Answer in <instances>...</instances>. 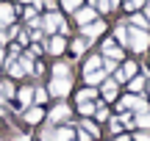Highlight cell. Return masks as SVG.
Listing matches in <instances>:
<instances>
[{
	"instance_id": "5bb4252c",
	"label": "cell",
	"mask_w": 150,
	"mask_h": 141,
	"mask_svg": "<svg viewBox=\"0 0 150 141\" xmlns=\"http://www.w3.org/2000/svg\"><path fill=\"white\" fill-rule=\"evenodd\" d=\"M42 119H45V111H42V105H33V108H25V122H28V125H39Z\"/></svg>"
},
{
	"instance_id": "d6986e66",
	"label": "cell",
	"mask_w": 150,
	"mask_h": 141,
	"mask_svg": "<svg viewBox=\"0 0 150 141\" xmlns=\"http://www.w3.org/2000/svg\"><path fill=\"white\" fill-rule=\"evenodd\" d=\"M56 141H75V127H59L56 130Z\"/></svg>"
},
{
	"instance_id": "4dcf8cb0",
	"label": "cell",
	"mask_w": 150,
	"mask_h": 141,
	"mask_svg": "<svg viewBox=\"0 0 150 141\" xmlns=\"http://www.w3.org/2000/svg\"><path fill=\"white\" fill-rule=\"evenodd\" d=\"M108 127H111V133H117V136H120V130H122V122H120V116H114V119H111V125H108Z\"/></svg>"
},
{
	"instance_id": "6da1fadb",
	"label": "cell",
	"mask_w": 150,
	"mask_h": 141,
	"mask_svg": "<svg viewBox=\"0 0 150 141\" xmlns=\"http://www.w3.org/2000/svg\"><path fill=\"white\" fill-rule=\"evenodd\" d=\"M128 50L134 55H145L147 50H150V33L128 25Z\"/></svg>"
},
{
	"instance_id": "3957f363",
	"label": "cell",
	"mask_w": 150,
	"mask_h": 141,
	"mask_svg": "<svg viewBox=\"0 0 150 141\" xmlns=\"http://www.w3.org/2000/svg\"><path fill=\"white\" fill-rule=\"evenodd\" d=\"M61 25H64V17H61L59 11H47V14L42 17V33H47V36H56Z\"/></svg>"
},
{
	"instance_id": "277c9868",
	"label": "cell",
	"mask_w": 150,
	"mask_h": 141,
	"mask_svg": "<svg viewBox=\"0 0 150 141\" xmlns=\"http://www.w3.org/2000/svg\"><path fill=\"white\" fill-rule=\"evenodd\" d=\"M70 91H72V77H53L47 83V94H53V97H67Z\"/></svg>"
},
{
	"instance_id": "8d00e7d4",
	"label": "cell",
	"mask_w": 150,
	"mask_h": 141,
	"mask_svg": "<svg viewBox=\"0 0 150 141\" xmlns=\"http://www.w3.org/2000/svg\"><path fill=\"white\" fill-rule=\"evenodd\" d=\"M114 141H134V138H131V136H117Z\"/></svg>"
},
{
	"instance_id": "74e56055",
	"label": "cell",
	"mask_w": 150,
	"mask_h": 141,
	"mask_svg": "<svg viewBox=\"0 0 150 141\" xmlns=\"http://www.w3.org/2000/svg\"><path fill=\"white\" fill-rule=\"evenodd\" d=\"M108 3H111V8H117V6L122 3V0H108Z\"/></svg>"
},
{
	"instance_id": "7c38bea8",
	"label": "cell",
	"mask_w": 150,
	"mask_h": 141,
	"mask_svg": "<svg viewBox=\"0 0 150 141\" xmlns=\"http://www.w3.org/2000/svg\"><path fill=\"white\" fill-rule=\"evenodd\" d=\"M64 47H67V39L64 36H59V33L50 36V42H47V53L50 55H61V53H64Z\"/></svg>"
},
{
	"instance_id": "1f68e13d",
	"label": "cell",
	"mask_w": 150,
	"mask_h": 141,
	"mask_svg": "<svg viewBox=\"0 0 150 141\" xmlns=\"http://www.w3.org/2000/svg\"><path fill=\"white\" fill-rule=\"evenodd\" d=\"M22 17H25V20H33V17H39V8H33V6H28V8L22 11Z\"/></svg>"
},
{
	"instance_id": "2e32d148",
	"label": "cell",
	"mask_w": 150,
	"mask_h": 141,
	"mask_svg": "<svg viewBox=\"0 0 150 141\" xmlns=\"http://www.w3.org/2000/svg\"><path fill=\"white\" fill-rule=\"evenodd\" d=\"M128 25H131V28H139V31H147L150 22H147V17L142 14V11H134V14L128 17Z\"/></svg>"
},
{
	"instance_id": "e575fe53",
	"label": "cell",
	"mask_w": 150,
	"mask_h": 141,
	"mask_svg": "<svg viewBox=\"0 0 150 141\" xmlns=\"http://www.w3.org/2000/svg\"><path fill=\"white\" fill-rule=\"evenodd\" d=\"M134 141H150V130H139L136 133V138Z\"/></svg>"
},
{
	"instance_id": "60d3db41",
	"label": "cell",
	"mask_w": 150,
	"mask_h": 141,
	"mask_svg": "<svg viewBox=\"0 0 150 141\" xmlns=\"http://www.w3.org/2000/svg\"><path fill=\"white\" fill-rule=\"evenodd\" d=\"M20 3H33V0H20Z\"/></svg>"
},
{
	"instance_id": "d4e9b609",
	"label": "cell",
	"mask_w": 150,
	"mask_h": 141,
	"mask_svg": "<svg viewBox=\"0 0 150 141\" xmlns=\"http://www.w3.org/2000/svg\"><path fill=\"white\" fill-rule=\"evenodd\" d=\"M8 75H11V77H22V75H25V69H22V64H20V61L8 58Z\"/></svg>"
},
{
	"instance_id": "8fae6325",
	"label": "cell",
	"mask_w": 150,
	"mask_h": 141,
	"mask_svg": "<svg viewBox=\"0 0 150 141\" xmlns=\"http://www.w3.org/2000/svg\"><path fill=\"white\" fill-rule=\"evenodd\" d=\"M14 6L11 3H0V28H6V25H14Z\"/></svg>"
},
{
	"instance_id": "30bf717a",
	"label": "cell",
	"mask_w": 150,
	"mask_h": 141,
	"mask_svg": "<svg viewBox=\"0 0 150 141\" xmlns=\"http://www.w3.org/2000/svg\"><path fill=\"white\" fill-rule=\"evenodd\" d=\"M145 86H147V75H145V72H139V75H134L128 80V91L131 94H142V91H145Z\"/></svg>"
},
{
	"instance_id": "9c48e42d",
	"label": "cell",
	"mask_w": 150,
	"mask_h": 141,
	"mask_svg": "<svg viewBox=\"0 0 150 141\" xmlns=\"http://www.w3.org/2000/svg\"><path fill=\"white\" fill-rule=\"evenodd\" d=\"M70 116H72V108H70L67 103H59V105H56V108L47 114V119L53 122V125H61V122H67Z\"/></svg>"
},
{
	"instance_id": "52a82bcc",
	"label": "cell",
	"mask_w": 150,
	"mask_h": 141,
	"mask_svg": "<svg viewBox=\"0 0 150 141\" xmlns=\"http://www.w3.org/2000/svg\"><path fill=\"white\" fill-rule=\"evenodd\" d=\"M72 17H75V25L83 28V25H89V22H95V20H97V11L92 8V6H81V8H75V11H72Z\"/></svg>"
},
{
	"instance_id": "5b68a950",
	"label": "cell",
	"mask_w": 150,
	"mask_h": 141,
	"mask_svg": "<svg viewBox=\"0 0 150 141\" xmlns=\"http://www.w3.org/2000/svg\"><path fill=\"white\" fill-rule=\"evenodd\" d=\"M100 55H106V58H114V61H125V53H122V47L114 42V36L103 39V44H100Z\"/></svg>"
},
{
	"instance_id": "ab89813d",
	"label": "cell",
	"mask_w": 150,
	"mask_h": 141,
	"mask_svg": "<svg viewBox=\"0 0 150 141\" xmlns=\"http://www.w3.org/2000/svg\"><path fill=\"white\" fill-rule=\"evenodd\" d=\"M145 91H147V94H150V77H147V86H145Z\"/></svg>"
},
{
	"instance_id": "83f0119b",
	"label": "cell",
	"mask_w": 150,
	"mask_h": 141,
	"mask_svg": "<svg viewBox=\"0 0 150 141\" xmlns=\"http://www.w3.org/2000/svg\"><path fill=\"white\" fill-rule=\"evenodd\" d=\"M117 66H120V61H114V58H106V55H103V72H117Z\"/></svg>"
},
{
	"instance_id": "d590c367",
	"label": "cell",
	"mask_w": 150,
	"mask_h": 141,
	"mask_svg": "<svg viewBox=\"0 0 150 141\" xmlns=\"http://www.w3.org/2000/svg\"><path fill=\"white\" fill-rule=\"evenodd\" d=\"M142 14H145V17H147V22H150V0L145 3V8H142Z\"/></svg>"
},
{
	"instance_id": "f35d334b",
	"label": "cell",
	"mask_w": 150,
	"mask_h": 141,
	"mask_svg": "<svg viewBox=\"0 0 150 141\" xmlns=\"http://www.w3.org/2000/svg\"><path fill=\"white\" fill-rule=\"evenodd\" d=\"M3 61H6V50L0 47V64H3Z\"/></svg>"
},
{
	"instance_id": "cb8c5ba5",
	"label": "cell",
	"mask_w": 150,
	"mask_h": 141,
	"mask_svg": "<svg viewBox=\"0 0 150 141\" xmlns=\"http://www.w3.org/2000/svg\"><path fill=\"white\" fill-rule=\"evenodd\" d=\"M81 130H86L92 138H97V136H100V127H97L92 119H83V122H81Z\"/></svg>"
},
{
	"instance_id": "7a4b0ae2",
	"label": "cell",
	"mask_w": 150,
	"mask_h": 141,
	"mask_svg": "<svg viewBox=\"0 0 150 141\" xmlns=\"http://www.w3.org/2000/svg\"><path fill=\"white\" fill-rule=\"evenodd\" d=\"M134 75H139V64H136L134 58H125L122 64L117 66V72H114V80H117L120 86H122V83H128Z\"/></svg>"
},
{
	"instance_id": "ffe728a7",
	"label": "cell",
	"mask_w": 150,
	"mask_h": 141,
	"mask_svg": "<svg viewBox=\"0 0 150 141\" xmlns=\"http://www.w3.org/2000/svg\"><path fill=\"white\" fill-rule=\"evenodd\" d=\"M11 94H14V83L11 80H0V103H6Z\"/></svg>"
},
{
	"instance_id": "ba28073f",
	"label": "cell",
	"mask_w": 150,
	"mask_h": 141,
	"mask_svg": "<svg viewBox=\"0 0 150 141\" xmlns=\"http://www.w3.org/2000/svg\"><path fill=\"white\" fill-rule=\"evenodd\" d=\"M117 91H120V83L114 80V77H106V80L100 83V97L106 100V103H117Z\"/></svg>"
},
{
	"instance_id": "44dd1931",
	"label": "cell",
	"mask_w": 150,
	"mask_h": 141,
	"mask_svg": "<svg viewBox=\"0 0 150 141\" xmlns=\"http://www.w3.org/2000/svg\"><path fill=\"white\" fill-rule=\"evenodd\" d=\"M145 3H147V0H122V8L128 11V14H134V11L145 8Z\"/></svg>"
},
{
	"instance_id": "7402d4cb",
	"label": "cell",
	"mask_w": 150,
	"mask_h": 141,
	"mask_svg": "<svg viewBox=\"0 0 150 141\" xmlns=\"http://www.w3.org/2000/svg\"><path fill=\"white\" fill-rule=\"evenodd\" d=\"M53 77H70V64H67V61L53 64Z\"/></svg>"
},
{
	"instance_id": "4316f807",
	"label": "cell",
	"mask_w": 150,
	"mask_h": 141,
	"mask_svg": "<svg viewBox=\"0 0 150 141\" xmlns=\"http://www.w3.org/2000/svg\"><path fill=\"white\" fill-rule=\"evenodd\" d=\"M47 97H50V94H47V89H42V86H36V89H33V103H36V105L47 103Z\"/></svg>"
},
{
	"instance_id": "ac0fdd59",
	"label": "cell",
	"mask_w": 150,
	"mask_h": 141,
	"mask_svg": "<svg viewBox=\"0 0 150 141\" xmlns=\"http://www.w3.org/2000/svg\"><path fill=\"white\" fill-rule=\"evenodd\" d=\"M97 69H103V55H100V53L89 55L86 64H83V72H97Z\"/></svg>"
},
{
	"instance_id": "e0dca14e",
	"label": "cell",
	"mask_w": 150,
	"mask_h": 141,
	"mask_svg": "<svg viewBox=\"0 0 150 141\" xmlns=\"http://www.w3.org/2000/svg\"><path fill=\"white\" fill-rule=\"evenodd\" d=\"M106 72L103 69H97V72H83V80H86V86H100L103 80H106Z\"/></svg>"
},
{
	"instance_id": "484cf974",
	"label": "cell",
	"mask_w": 150,
	"mask_h": 141,
	"mask_svg": "<svg viewBox=\"0 0 150 141\" xmlns=\"http://www.w3.org/2000/svg\"><path fill=\"white\" fill-rule=\"evenodd\" d=\"M86 44H89V42H86L83 36H81V39H75V42L70 44V50H72V55H83V50H86Z\"/></svg>"
},
{
	"instance_id": "8992f818",
	"label": "cell",
	"mask_w": 150,
	"mask_h": 141,
	"mask_svg": "<svg viewBox=\"0 0 150 141\" xmlns=\"http://www.w3.org/2000/svg\"><path fill=\"white\" fill-rule=\"evenodd\" d=\"M103 33H106V20H95V22H89V25L81 28V36H83L86 42H95V39L103 36Z\"/></svg>"
},
{
	"instance_id": "4fadbf2b",
	"label": "cell",
	"mask_w": 150,
	"mask_h": 141,
	"mask_svg": "<svg viewBox=\"0 0 150 141\" xmlns=\"http://www.w3.org/2000/svg\"><path fill=\"white\" fill-rule=\"evenodd\" d=\"M97 94H100V89H97V86H86L83 91L75 94V103H92V100H97Z\"/></svg>"
},
{
	"instance_id": "d6a6232c",
	"label": "cell",
	"mask_w": 150,
	"mask_h": 141,
	"mask_svg": "<svg viewBox=\"0 0 150 141\" xmlns=\"http://www.w3.org/2000/svg\"><path fill=\"white\" fill-rule=\"evenodd\" d=\"M42 141H56V130H53V127L42 130Z\"/></svg>"
},
{
	"instance_id": "603a6c76",
	"label": "cell",
	"mask_w": 150,
	"mask_h": 141,
	"mask_svg": "<svg viewBox=\"0 0 150 141\" xmlns=\"http://www.w3.org/2000/svg\"><path fill=\"white\" fill-rule=\"evenodd\" d=\"M97 105H103V103H97V100H92V103H78V111H81L83 116H92V114L97 111Z\"/></svg>"
},
{
	"instance_id": "9a60e30c",
	"label": "cell",
	"mask_w": 150,
	"mask_h": 141,
	"mask_svg": "<svg viewBox=\"0 0 150 141\" xmlns=\"http://www.w3.org/2000/svg\"><path fill=\"white\" fill-rule=\"evenodd\" d=\"M17 100H20V108H31L33 103V86H22L17 91Z\"/></svg>"
},
{
	"instance_id": "f1b7e54d",
	"label": "cell",
	"mask_w": 150,
	"mask_h": 141,
	"mask_svg": "<svg viewBox=\"0 0 150 141\" xmlns=\"http://www.w3.org/2000/svg\"><path fill=\"white\" fill-rule=\"evenodd\" d=\"M81 3H83V0H61L64 11H75V8H81Z\"/></svg>"
},
{
	"instance_id": "f546056e",
	"label": "cell",
	"mask_w": 150,
	"mask_h": 141,
	"mask_svg": "<svg viewBox=\"0 0 150 141\" xmlns=\"http://www.w3.org/2000/svg\"><path fill=\"white\" fill-rule=\"evenodd\" d=\"M95 116H97V122H106V119H108V108H103V105H97Z\"/></svg>"
},
{
	"instance_id": "836d02e7",
	"label": "cell",
	"mask_w": 150,
	"mask_h": 141,
	"mask_svg": "<svg viewBox=\"0 0 150 141\" xmlns=\"http://www.w3.org/2000/svg\"><path fill=\"white\" fill-rule=\"evenodd\" d=\"M75 136H78L81 141H95V138H92V136H89V133H86V130H81V127H78V130H75Z\"/></svg>"
}]
</instances>
